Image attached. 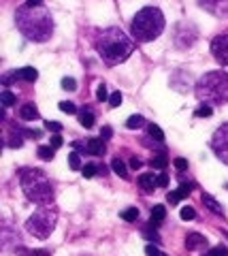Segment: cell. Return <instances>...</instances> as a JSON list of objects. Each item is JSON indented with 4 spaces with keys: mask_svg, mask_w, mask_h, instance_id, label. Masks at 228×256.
<instances>
[{
    "mask_svg": "<svg viewBox=\"0 0 228 256\" xmlns=\"http://www.w3.org/2000/svg\"><path fill=\"white\" fill-rule=\"evenodd\" d=\"M15 24H17V30L21 34L34 43L49 41L53 34L51 13L43 4H30V2L21 4L17 13H15Z\"/></svg>",
    "mask_w": 228,
    "mask_h": 256,
    "instance_id": "1",
    "label": "cell"
},
{
    "mask_svg": "<svg viewBox=\"0 0 228 256\" xmlns=\"http://www.w3.org/2000/svg\"><path fill=\"white\" fill-rule=\"evenodd\" d=\"M94 45H96V52L107 66H115V64L126 62L132 56V52H135L132 38L117 26L105 28L103 32H98Z\"/></svg>",
    "mask_w": 228,
    "mask_h": 256,
    "instance_id": "2",
    "label": "cell"
},
{
    "mask_svg": "<svg viewBox=\"0 0 228 256\" xmlns=\"http://www.w3.org/2000/svg\"><path fill=\"white\" fill-rule=\"evenodd\" d=\"M19 178V186L23 190L30 201L36 205H51L53 203V186L49 178L41 171L34 169V166H23V169L17 171Z\"/></svg>",
    "mask_w": 228,
    "mask_h": 256,
    "instance_id": "3",
    "label": "cell"
},
{
    "mask_svg": "<svg viewBox=\"0 0 228 256\" xmlns=\"http://www.w3.org/2000/svg\"><path fill=\"white\" fill-rule=\"evenodd\" d=\"M196 96L211 107H222L228 102V73L209 70L196 82Z\"/></svg>",
    "mask_w": 228,
    "mask_h": 256,
    "instance_id": "4",
    "label": "cell"
},
{
    "mask_svg": "<svg viewBox=\"0 0 228 256\" xmlns=\"http://www.w3.org/2000/svg\"><path fill=\"white\" fill-rule=\"evenodd\" d=\"M164 30V15L158 6H145L132 18V38L137 43H152Z\"/></svg>",
    "mask_w": 228,
    "mask_h": 256,
    "instance_id": "5",
    "label": "cell"
},
{
    "mask_svg": "<svg viewBox=\"0 0 228 256\" xmlns=\"http://www.w3.org/2000/svg\"><path fill=\"white\" fill-rule=\"evenodd\" d=\"M58 222V212L51 205H41L38 210L26 220V230L36 239H47Z\"/></svg>",
    "mask_w": 228,
    "mask_h": 256,
    "instance_id": "6",
    "label": "cell"
},
{
    "mask_svg": "<svg viewBox=\"0 0 228 256\" xmlns=\"http://www.w3.org/2000/svg\"><path fill=\"white\" fill-rule=\"evenodd\" d=\"M211 150H214L218 160H222L224 164H228V122L222 124L214 132V137H211Z\"/></svg>",
    "mask_w": 228,
    "mask_h": 256,
    "instance_id": "7",
    "label": "cell"
},
{
    "mask_svg": "<svg viewBox=\"0 0 228 256\" xmlns=\"http://www.w3.org/2000/svg\"><path fill=\"white\" fill-rule=\"evenodd\" d=\"M73 148L77 152H83V154H88V156H105V152H107L105 139H90V141H85V143L75 141Z\"/></svg>",
    "mask_w": 228,
    "mask_h": 256,
    "instance_id": "8",
    "label": "cell"
},
{
    "mask_svg": "<svg viewBox=\"0 0 228 256\" xmlns=\"http://www.w3.org/2000/svg\"><path fill=\"white\" fill-rule=\"evenodd\" d=\"M211 54L222 66H228V34H220L211 41Z\"/></svg>",
    "mask_w": 228,
    "mask_h": 256,
    "instance_id": "9",
    "label": "cell"
},
{
    "mask_svg": "<svg viewBox=\"0 0 228 256\" xmlns=\"http://www.w3.org/2000/svg\"><path fill=\"white\" fill-rule=\"evenodd\" d=\"M21 132H23L21 126H9V128H6V137H4L6 146H9V148H21L23 146Z\"/></svg>",
    "mask_w": 228,
    "mask_h": 256,
    "instance_id": "10",
    "label": "cell"
},
{
    "mask_svg": "<svg viewBox=\"0 0 228 256\" xmlns=\"http://www.w3.org/2000/svg\"><path fill=\"white\" fill-rule=\"evenodd\" d=\"M186 250H203V248H207V237L201 235V233H190L186 237Z\"/></svg>",
    "mask_w": 228,
    "mask_h": 256,
    "instance_id": "11",
    "label": "cell"
},
{
    "mask_svg": "<svg viewBox=\"0 0 228 256\" xmlns=\"http://www.w3.org/2000/svg\"><path fill=\"white\" fill-rule=\"evenodd\" d=\"M137 182H139L141 190H145V192H154L156 188H158V178H156L154 173H143Z\"/></svg>",
    "mask_w": 228,
    "mask_h": 256,
    "instance_id": "12",
    "label": "cell"
},
{
    "mask_svg": "<svg viewBox=\"0 0 228 256\" xmlns=\"http://www.w3.org/2000/svg\"><path fill=\"white\" fill-rule=\"evenodd\" d=\"M19 118L26 120V122H30V120H38V118H41V114H38L36 105H32V102H26V105H21V109H19Z\"/></svg>",
    "mask_w": 228,
    "mask_h": 256,
    "instance_id": "13",
    "label": "cell"
},
{
    "mask_svg": "<svg viewBox=\"0 0 228 256\" xmlns=\"http://www.w3.org/2000/svg\"><path fill=\"white\" fill-rule=\"evenodd\" d=\"M77 118H79V124H81L83 128H92L94 122H96V118H94V114H92L90 107H83V109L77 111Z\"/></svg>",
    "mask_w": 228,
    "mask_h": 256,
    "instance_id": "14",
    "label": "cell"
},
{
    "mask_svg": "<svg viewBox=\"0 0 228 256\" xmlns=\"http://www.w3.org/2000/svg\"><path fill=\"white\" fill-rule=\"evenodd\" d=\"M199 2L211 13H222V6H228V0H199Z\"/></svg>",
    "mask_w": 228,
    "mask_h": 256,
    "instance_id": "15",
    "label": "cell"
},
{
    "mask_svg": "<svg viewBox=\"0 0 228 256\" xmlns=\"http://www.w3.org/2000/svg\"><path fill=\"white\" fill-rule=\"evenodd\" d=\"M203 205H205L207 210L214 212L216 216H224V207L220 205V203H218V201H216V198L211 196V194H203Z\"/></svg>",
    "mask_w": 228,
    "mask_h": 256,
    "instance_id": "16",
    "label": "cell"
},
{
    "mask_svg": "<svg viewBox=\"0 0 228 256\" xmlns=\"http://www.w3.org/2000/svg\"><path fill=\"white\" fill-rule=\"evenodd\" d=\"M164 218H167V207L164 205H156V207H152V226H158V224H162L164 222Z\"/></svg>",
    "mask_w": 228,
    "mask_h": 256,
    "instance_id": "17",
    "label": "cell"
},
{
    "mask_svg": "<svg viewBox=\"0 0 228 256\" xmlns=\"http://www.w3.org/2000/svg\"><path fill=\"white\" fill-rule=\"evenodd\" d=\"M15 77L23 79V82H36L38 73H36V68H32V66H23L19 70H15Z\"/></svg>",
    "mask_w": 228,
    "mask_h": 256,
    "instance_id": "18",
    "label": "cell"
},
{
    "mask_svg": "<svg viewBox=\"0 0 228 256\" xmlns=\"http://www.w3.org/2000/svg\"><path fill=\"white\" fill-rule=\"evenodd\" d=\"M81 173H83V178H94V175H96V173H107V169H105V166H96V164H92V162H88V164H85L83 166V169H81Z\"/></svg>",
    "mask_w": 228,
    "mask_h": 256,
    "instance_id": "19",
    "label": "cell"
},
{
    "mask_svg": "<svg viewBox=\"0 0 228 256\" xmlns=\"http://www.w3.org/2000/svg\"><path fill=\"white\" fill-rule=\"evenodd\" d=\"M111 169H113L115 175H120V178H126V175H128V169H126V164H124L122 158H113L111 160Z\"/></svg>",
    "mask_w": 228,
    "mask_h": 256,
    "instance_id": "20",
    "label": "cell"
},
{
    "mask_svg": "<svg viewBox=\"0 0 228 256\" xmlns=\"http://www.w3.org/2000/svg\"><path fill=\"white\" fill-rule=\"evenodd\" d=\"M147 132H149V137H152L156 143H164V132H162L160 126L149 124V126H147Z\"/></svg>",
    "mask_w": 228,
    "mask_h": 256,
    "instance_id": "21",
    "label": "cell"
},
{
    "mask_svg": "<svg viewBox=\"0 0 228 256\" xmlns=\"http://www.w3.org/2000/svg\"><path fill=\"white\" fill-rule=\"evenodd\" d=\"M167 162H169L167 154H164V152H160L158 156H154V158H152V162H149V164H152L154 169H160V171H164V169H167Z\"/></svg>",
    "mask_w": 228,
    "mask_h": 256,
    "instance_id": "22",
    "label": "cell"
},
{
    "mask_svg": "<svg viewBox=\"0 0 228 256\" xmlns=\"http://www.w3.org/2000/svg\"><path fill=\"white\" fill-rule=\"evenodd\" d=\"M36 154L41 160H51L53 156H56V148H51V146H41L36 150Z\"/></svg>",
    "mask_w": 228,
    "mask_h": 256,
    "instance_id": "23",
    "label": "cell"
},
{
    "mask_svg": "<svg viewBox=\"0 0 228 256\" xmlns=\"http://www.w3.org/2000/svg\"><path fill=\"white\" fill-rule=\"evenodd\" d=\"M143 124H145L143 116H130L128 120H126V128H130V130H137V128H141Z\"/></svg>",
    "mask_w": 228,
    "mask_h": 256,
    "instance_id": "24",
    "label": "cell"
},
{
    "mask_svg": "<svg viewBox=\"0 0 228 256\" xmlns=\"http://www.w3.org/2000/svg\"><path fill=\"white\" fill-rule=\"evenodd\" d=\"M120 216H122V220H126V222H135V220H139V210L137 207H128V210H124Z\"/></svg>",
    "mask_w": 228,
    "mask_h": 256,
    "instance_id": "25",
    "label": "cell"
},
{
    "mask_svg": "<svg viewBox=\"0 0 228 256\" xmlns=\"http://www.w3.org/2000/svg\"><path fill=\"white\" fill-rule=\"evenodd\" d=\"M68 166H70V169H73V171H79V169H83V166H81V158H79V154H77V150H75L73 154L68 156Z\"/></svg>",
    "mask_w": 228,
    "mask_h": 256,
    "instance_id": "26",
    "label": "cell"
},
{
    "mask_svg": "<svg viewBox=\"0 0 228 256\" xmlns=\"http://www.w3.org/2000/svg\"><path fill=\"white\" fill-rule=\"evenodd\" d=\"M192 190H194V184H190V182H182V184H179V188H177V192H179V196H182V198H186Z\"/></svg>",
    "mask_w": 228,
    "mask_h": 256,
    "instance_id": "27",
    "label": "cell"
},
{
    "mask_svg": "<svg viewBox=\"0 0 228 256\" xmlns=\"http://www.w3.org/2000/svg\"><path fill=\"white\" fill-rule=\"evenodd\" d=\"M58 107H60V111H64V114H68V116H75L77 114V107L70 100H62Z\"/></svg>",
    "mask_w": 228,
    "mask_h": 256,
    "instance_id": "28",
    "label": "cell"
},
{
    "mask_svg": "<svg viewBox=\"0 0 228 256\" xmlns=\"http://www.w3.org/2000/svg\"><path fill=\"white\" fill-rule=\"evenodd\" d=\"M201 256H228V248H224V246L211 248V250H209V252H205V254H201Z\"/></svg>",
    "mask_w": 228,
    "mask_h": 256,
    "instance_id": "29",
    "label": "cell"
},
{
    "mask_svg": "<svg viewBox=\"0 0 228 256\" xmlns=\"http://www.w3.org/2000/svg\"><path fill=\"white\" fill-rule=\"evenodd\" d=\"M19 256H51L49 250H19Z\"/></svg>",
    "mask_w": 228,
    "mask_h": 256,
    "instance_id": "30",
    "label": "cell"
},
{
    "mask_svg": "<svg viewBox=\"0 0 228 256\" xmlns=\"http://www.w3.org/2000/svg\"><path fill=\"white\" fill-rule=\"evenodd\" d=\"M11 105H15V94L4 90L2 92V107H11Z\"/></svg>",
    "mask_w": 228,
    "mask_h": 256,
    "instance_id": "31",
    "label": "cell"
},
{
    "mask_svg": "<svg viewBox=\"0 0 228 256\" xmlns=\"http://www.w3.org/2000/svg\"><path fill=\"white\" fill-rule=\"evenodd\" d=\"M211 114H214V111H211V105H207V102L196 109V118H209Z\"/></svg>",
    "mask_w": 228,
    "mask_h": 256,
    "instance_id": "32",
    "label": "cell"
},
{
    "mask_svg": "<svg viewBox=\"0 0 228 256\" xmlns=\"http://www.w3.org/2000/svg\"><path fill=\"white\" fill-rule=\"evenodd\" d=\"M179 216H182V220H194L196 218V212H194V207H184Z\"/></svg>",
    "mask_w": 228,
    "mask_h": 256,
    "instance_id": "33",
    "label": "cell"
},
{
    "mask_svg": "<svg viewBox=\"0 0 228 256\" xmlns=\"http://www.w3.org/2000/svg\"><path fill=\"white\" fill-rule=\"evenodd\" d=\"M145 254H147V256H167V254H164V252H160V250H158V248H156L154 244H149V246H145Z\"/></svg>",
    "mask_w": 228,
    "mask_h": 256,
    "instance_id": "34",
    "label": "cell"
},
{
    "mask_svg": "<svg viewBox=\"0 0 228 256\" xmlns=\"http://www.w3.org/2000/svg\"><path fill=\"white\" fill-rule=\"evenodd\" d=\"M109 105H111V107H120L122 105V94L120 92H113L111 96H109Z\"/></svg>",
    "mask_w": 228,
    "mask_h": 256,
    "instance_id": "35",
    "label": "cell"
},
{
    "mask_svg": "<svg viewBox=\"0 0 228 256\" xmlns=\"http://www.w3.org/2000/svg\"><path fill=\"white\" fill-rule=\"evenodd\" d=\"M96 98H98L100 102L109 98V94H107V88H105V84H100V86H98V90H96Z\"/></svg>",
    "mask_w": 228,
    "mask_h": 256,
    "instance_id": "36",
    "label": "cell"
},
{
    "mask_svg": "<svg viewBox=\"0 0 228 256\" xmlns=\"http://www.w3.org/2000/svg\"><path fill=\"white\" fill-rule=\"evenodd\" d=\"M167 201H169L171 205H177L179 201H182V196H179L177 190H173V192H169V194H167Z\"/></svg>",
    "mask_w": 228,
    "mask_h": 256,
    "instance_id": "37",
    "label": "cell"
},
{
    "mask_svg": "<svg viewBox=\"0 0 228 256\" xmlns=\"http://www.w3.org/2000/svg\"><path fill=\"white\" fill-rule=\"evenodd\" d=\"M62 88H64V90H75V88H77L75 79H70V77H64V79H62Z\"/></svg>",
    "mask_w": 228,
    "mask_h": 256,
    "instance_id": "38",
    "label": "cell"
},
{
    "mask_svg": "<svg viewBox=\"0 0 228 256\" xmlns=\"http://www.w3.org/2000/svg\"><path fill=\"white\" fill-rule=\"evenodd\" d=\"M173 164H175L177 171H186L188 169V160L186 158H175V162H173Z\"/></svg>",
    "mask_w": 228,
    "mask_h": 256,
    "instance_id": "39",
    "label": "cell"
},
{
    "mask_svg": "<svg viewBox=\"0 0 228 256\" xmlns=\"http://www.w3.org/2000/svg\"><path fill=\"white\" fill-rule=\"evenodd\" d=\"M45 128H49L51 132H60L62 130V124L60 122H45Z\"/></svg>",
    "mask_w": 228,
    "mask_h": 256,
    "instance_id": "40",
    "label": "cell"
},
{
    "mask_svg": "<svg viewBox=\"0 0 228 256\" xmlns=\"http://www.w3.org/2000/svg\"><path fill=\"white\" fill-rule=\"evenodd\" d=\"M62 143H64V141H62V137H60V134L56 132V134H53V137H51V141H49V146H51V148H56V150H58V148L62 146Z\"/></svg>",
    "mask_w": 228,
    "mask_h": 256,
    "instance_id": "41",
    "label": "cell"
},
{
    "mask_svg": "<svg viewBox=\"0 0 228 256\" xmlns=\"http://www.w3.org/2000/svg\"><path fill=\"white\" fill-rule=\"evenodd\" d=\"M158 186H160V188H167V186H169V175H167V173H160V175H158Z\"/></svg>",
    "mask_w": 228,
    "mask_h": 256,
    "instance_id": "42",
    "label": "cell"
},
{
    "mask_svg": "<svg viewBox=\"0 0 228 256\" xmlns=\"http://www.w3.org/2000/svg\"><path fill=\"white\" fill-rule=\"evenodd\" d=\"M111 128H109V126H105L103 128V132H100V139H105V141H109V139H111Z\"/></svg>",
    "mask_w": 228,
    "mask_h": 256,
    "instance_id": "43",
    "label": "cell"
},
{
    "mask_svg": "<svg viewBox=\"0 0 228 256\" xmlns=\"http://www.w3.org/2000/svg\"><path fill=\"white\" fill-rule=\"evenodd\" d=\"M141 164H143L141 162V158H137V156L130 158V169H141Z\"/></svg>",
    "mask_w": 228,
    "mask_h": 256,
    "instance_id": "44",
    "label": "cell"
},
{
    "mask_svg": "<svg viewBox=\"0 0 228 256\" xmlns=\"http://www.w3.org/2000/svg\"><path fill=\"white\" fill-rule=\"evenodd\" d=\"M30 4H43V0H28Z\"/></svg>",
    "mask_w": 228,
    "mask_h": 256,
    "instance_id": "45",
    "label": "cell"
}]
</instances>
